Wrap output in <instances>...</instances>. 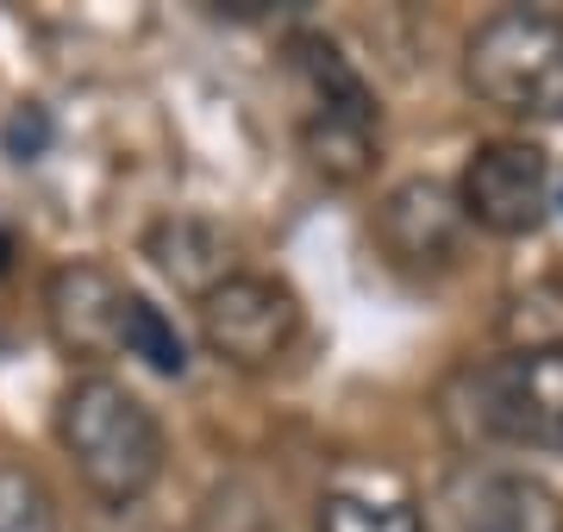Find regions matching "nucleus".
Returning <instances> with one entry per match:
<instances>
[{"instance_id": "nucleus-1", "label": "nucleus", "mask_w": 563, "mask_h": 532, "mask_svg": "<svg viewBox=\"0 0 563 532\" xmlns=\"http://www.w3.org/2000/svg\"><path fill=\"white\" fill-rule=\"evenodd\" d=\"M57 439L95 501L132 508L163 476V426L120 376L88 369L57 401Z\"/></svg>"}, {"instance_id": "nucleus-2", "label": "nucleus", "mask_w": 563, "mask_h": 532, "mask_svg": "<svg viewBox=\"0 0 563 532\" xmlns=\"http://www.w3.org/2000/svg\"><path fill=\"white\" fill-rule=\"evenodd\" d=\"M288 76L301 88V144L307 164L325 182H363L376 164V132H383V107L357 76V63L344 57L332 38L301 32L288 38Z\"/></svg>"}, {"instance_id": "nucleus-3", "label": "nucleus", "mask_w": 563, "mask_h": 532, "mask_svg": "<svg viewBox=\"0 0 563 532\" xmlns=\"http://www.w3.org/2000/svg\"><path fill=\"white\" fill-rule=\"evenodd\" d=\"M463 82L507 120H563V20L507 7L463 44Z\"/></svg>"}, {"instance_id": "nucleus-4", "label": "nucleus", "mask_w": 563, "mask_h": 532, "mask_svg": "<svg viewBox=\"0 0 563 532\" xmlns=\"http://www.w3.org/2000/svg\"><path fill=\"white\" fill-rule=\"evenodd\" d=\"M470 420L483 439L563 451V345H526L470 376Z\"/></svg>"}, {"instance_id": "nucleus-5", "label": "nucleus", "mask_w": 563, "mask_h": 532, "mask_svg": "<svg viewBox=\"0 0 563 532\" xmlns=\"http://www.w3.org/2000/svg\"><path fill=\"white\" fill-rule=\"evenodd\" d=\"M301 339V301L276 276H232L201 301V345L232 369H269Z\"/></svg>"}, {"instance_id": "nucleus-6", "label": "nucleus", "mask_w": 563, "mask_h": 532, "mask_svg": "<svg viewBox=\"0 0 563 532\" xmlns=\"http://www.w3.org/2000/svg\"><path fill=\"white\" fill-rule=\"evenodd\" d=\"M457 201L470 225H483L495 239H526L551 220V164L539 144L495 138L483 151H470V164L457 176Z\"/></svg>"}, {"instance_id": "nucleus-7", "label": "nucleus", "mask_w": 563, "mask_h": 532, "mask_svg": "<svg viewBox=\"0 0 563 532\" xmlns=\"http://www.w3.org/2000/svg\"><path fill=\"white\" fill-rule=\"evenodd\" d=\"M463 225H470V213H463L457 188L432 182V176H407L376 207V245L407 269H444L463 251Z\"/></svg>"}, {"instance_id": "nucleus-8", "label": "nucleus", "mask_w": 563, "mask_h": 532, "mask_svg": "<svg viewBox=\"0 0 563 532\" xmlns=\"http://www.w3.org/2000/svg\"><path fill=\"white\" fill-rule=\"evenodd\" d=\"M125 301L132 288L113 276L107 264H63L44 288V320H51V339H57L69 357H125Z\"/></svg>"}, {"instance_id": "nucleus-9", "label": "nucleus", "mask_w": 563, "mask_h": 532, "mask_svg": "<svg viewBox=\"0 0 563 532\" xmlns=\"http://www.w3.org/2000/svg\"><path fill=\"white\" fill-rule=\"evenodd\" d=\"M144 257L157 264L163 282H176L181 295H195V308H201L220 282L239 276L232 239H225L213 220H201V213H169V220H157L144 232Z\"/></svg>"}, {"instance_id": "nucleus-10", "label": "nucleus", "mask_w": 563, "mask_h": 532, "mask_svg": "<svg viewBox=\"0 0 563 532\" xmlns=\"http://www.w3.org/2000/svg\"><path fill=\"white\" fill-rule=\"evenodd\" d=\"M463 532H563V495L526 470H488L463 495Z\"/></svg>"}, {"instance_id": "nucleus-11", "label": "nucleus", "mask_w": 563, "mask_h": 532, "mask_svg": "<svg viewBox=\"0 0 563 532\" xmlns=\"http://www.w3.org/2000/svg\"><path fill=\"white\" fill-rule=\"evenodd\" d=\"M313 532H426V520L407 495H376L357 489V483H339V489L320 495Z\"/></svg>"}, {"instance_id": "nucleus-12", "label": "nucleus", "mask_w": 563, "mask_h": 532, "mask_svg": "<svg viewBox=\"0 0 563 532\" xmlns=\"http://www.w3.org/2000/svg\"><path fill=\"white\" fill-rule=\"evenodd\" d=\"M125 357H139L144 369H157V376H188V339L176 332V320L132 288V301H125V339H120Z\"/></svg>"}, {"instance_id": "nucleus-13", "label": "nucleus", "mask_w": 563, "mask_h": 532, "mask_svg": "<svg viewBox=\"0 0 563 532\" xmlns=\"http://www.w3.org/2000/svg\"><path fill=\"white\" fill-rule=\"evenodd\" d=\"M0 532H57V501L25 464H0Z\"/></svg>"}, {"instance_id": "nucleus-14", "label": "nucleus", "mask_w": 563, "mask_h": 532, "mask_svg": "<svg viewBox=\"0 0 563 532\" xmlns=\"http://www.w3.org/2000/svg\"><path fill=\"white\" fill-rule=\"evenodd\" d=\"M0 144H7L13 164H38L44 151H51V113H44L38 101L13 107V120L0 125Z\"/></svg>"}, {"instance_id": "nucleus-15", "label": "nucleus", "mask_w": 563, "mask_h": 532, "mask_svg": "<svg viewBox=\"0 0 563 532\" xmlns=\"http://www.w3.org/2000/svg\"><path fill=\"white\" fill-rule=\"evenodd\" d=\"M13 257H20V239H13V232H7V225H0V276H7V269H13Z\"/></svg>"}]
</instances>
